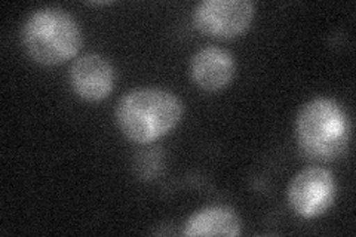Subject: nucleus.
Masks as SVG:
<instances>
[{"mask_svg": "<svg viewBox=\"0 0 356 237\" xmlns=\"http://www.w3.org/2000/svg\"><path fill=\"white\" fill-rule=\"evenodd\" d=\"M183 103L159 88H138L127 92L116 107V122L125 137L149 144L170 133L183 117Z\"/></svg>", "mask_w": 356, "mask_h": 237, "instance_id": "nucleus-1", "label": "nucleus"}, {"mask_svg": "<svg viewBox=\"0 0 356 237\" xmlns=\"http://www.w3.org/2000/svg\"><path fill=\"white\" fill-rule=\"evenodd\" d=\"M296 135L300 152L307 159L332 162L348 152L350 122L337 101L319 97L310 99L298 111Z\"/></svg>", "mask_w": 356, "mask_h": 237, "instance_id": "nucleus-2", "label": "nucleus"}, {"mask_svg": "<svg viewBox=\"0 0 356 237\" xmlns=\"http://www.w3.org/2000/svg\"><path fill=\"white\" fill-rule=\"evenodd\" d=\"M21 40L27 55L42 65L72 60L82 47V31L67 10L55 6L36 9L26 19Z\"/></svg>", "mask_w": 356, "mask_h": 237, "instance_id": "nucleus-3", "label": "nucleus"}, {"mask_svg": "<svg viewBox=\"0 0 356 237\" xmlns=\"http://www.w3.org/2000/svg\"><path fill=\"white\" fill-rule=\"evenodd\" d=\"M254 15L248 0H204L193 10V24L209 38L235 39L251 27Z\"/></svg>", "mask_w": 356, "mask_h": 237, "instance_id": "nucleus-4", "label": "nucleus"}, {"mask_svg": "<svg viewBox=\"0 0 356 237\" xmlns=\"http://www.w3.org/2000/svg\"><path fill=\"white\" fill-rule=\"evenodd\" d=\"M336 193V178L330 169L312 166L294 177L288 187V202L298 217L314 220L332 206Z\"/></svg>", "mask_w": 356, "mask_h": 237, "instance_id": "nucleus-5", "label": "nucleus"}, {"mask_svg": "<svg viewBox=\"0 0 356 237\" xmlns=\"http://www.w3.org/2000/svg\"><path fill=\"white\" fill-rule=\"evenodd\" d=\"M69 81L76 95L89 103H98L113 91L115 70L103 55L86 54L72 64Z\"/></svg>", "mask_w": 356, "mask_h": 237, "instance_id": "nucleus-6", "label": "nucleus"}, {"mask_svg": "<svg viewBox=\"0 0 356 237\" xmlns=\"http://www.w3.org/2000/svg\"><path fill=\"white\" fill-rule=\"evenodd\" d=\"M236 72L233 55L217 47L199 49L191 61V76L197 88L207 92H217L229 86Z\"/></svg>", "mask_w": 356, "mask_h": 237, "instance_id": "nucleus-7", "label": "nucleus"}, {"mask_svg": "<svg viewBox=\"0 0 356 237\" xmlns=\"http://www.w3.org/2000/svg\"><path fill=\"white\" fill-rule=\"evenodd\" d=\"M242 221L229 206H208L195 212L184 224V236H239Z\"/></svg>", "mask_w": 356, "mask_h": 237, "instance_id": "nucleus-8", "label": "nucleus"}]
</instances>
